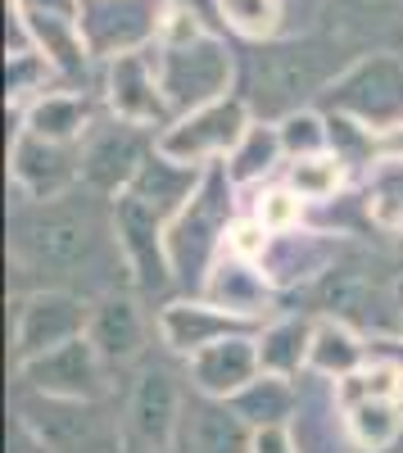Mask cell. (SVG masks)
I'll use <instances>...</instances> for the list:
<instances>
[{
  "instance_id": "cell-36",
  "label": "cell",
  "mask_w": 403,
  "mask_h": 453,
  "mask_svg": "<svg viewBox=\"0 0 403 453\" xmlns=\"http://www.w3.org/2000/svg\"><path fill=\"white\" fill-rule=\"evenodd\" d=\"M168 10L191 14V19H200V23L213 27V32H227V27H232V23H227V10H223V0H168Z\"/></svg>"
},
{
  "instance_id": "cell-37",
  "label": "cell",
  "mask_w": 403,
  "mask_h": 453,
  "mask_svg": "<svg viewBox=\"0 0 403 453\" xmlns=\"http://www.w3.org/2000/svg\"><path fill=\"white\" fill-rule=\"evenodd\" d=\"M10 453H50V444L42 440V431H36L23 412H14V418H10Z\"/></svg>"
},
{
  "instance_id": "cell-3",
  "label": "cell",
  "mask_w": 403,
  "mask_h": 453,
  "mask_svg": "<svg viewBox=\"0 0 403 453\" xmlns=\"http://www.w3.org/2000/svg\"><path fill=\"white\" fill-rule=\"evenodd\" d=\"M317 109L336 113V119H349L368 136L403 132V59L394 50L358 55L317 96Z\"/></svg>"
},
{
  "instance_id": "cell-32",
  "label": "cell",
  "mask_w": 403,
  "mask_h": 453,
  "mask_svg": "<svg viewBox=\"0 0 403 453\" xmlns=\"http://www.w3.org/2000/svg\"><path fill=\"white\" fill-rule=\"evenodd\" d=\"M326 14H331V27L340 23V32H362L399 19L403 0H326Z\"/></svg>"
},
{
  "instance_id": "cell-10",
  "label": "cell",
  "mask_w": 403,
  "mask_h": 453,
  "mask_svg": "<svg viewBox=\"0 0 403 453\" xmlns=\"http://www.w3.org/2000/svg\"><path fill=\"white\" fill-rule=\"evenodd\" d=\"M19 412L42 431L50 453H114V426L95 408V399H59L32 390Z\"/></svg>"
},
{
  "instance_id": "cell-6",
  "label": "cell",
  "mask_w": 403,
  "mask_h": 453,
  "mask_svg": "<svg viewBox=\"0 0 403 453\" xmlns=\"http://www.w3.org/2000/svg\"><path fill=\"white\" fill-rule=\"evenodd\" d=\"M249 104L245 96H223V100H209L191 113H181L177 123H168L155 141L159 155L177 159V164H213L236 150V141L249 132Z\"/></svg>"
},
{
  "instance_id": "cell-17",
  "label": "cell",
  "mask_w": 403,
  "mask_h": 453,
  "mask_svg": "<svg viewBox=\"0 0 403 453\" xmlns=\"http://www.w3.org/2000/svg\"><path fill=\"white\" fill-rule=\"evenodd\" d=\"M240 331H254L249 318L240 313H227V309H217L213 299H177V304H168L159 313V335H163V345L172 354H200L204 345H213V340H223V335H240Z\"/></svg>"
},
{
  "instance_id": "cell-30",
  "label": "cell",
  "mask_w": 403,
  "mask_h": 453,
  "mask_svg": "<svg viewBox=\"0 0 403 453\" xmlns=\"http://www.w3.org/2000/svg\"><path fill=\"white\" fill-rule=\"evenodd\" d=\"M368 213L381 226H403V159H381L368 186Z\"/></svg>"
},
{
  "instance_id": "cell-26",
  "label": "cell",
  "mask_w": 403,
  "mask_h": 453,
  "mask_svg": "<svg viewBox=\"0 0 403 453\" xmlns=\"http://www.w3.org/2000/svg\"><path fill=\"white\" fill-rule=\"evenodd\" d=\"M399 395H403V372L394 363H362L349 376H340V386H336L340 408L368 403V399H399Z\"/></svg>"
},
{
  "instance_id": "cell-9",
  "label": "cell",
  "mask_w": 403,
  "mask_h": 453,
  "mask_svg": "<svg viewBox=\"0 0 403 453\" xmlns=\"http://www.w3.org/2000/svg\"><path fill=\"white\" fill-rule=\"evenodd\" d=\"M114 236L127 258V268L141 290H159L172 281V263H168V218L141 200L136 191L114 196Z\"/></svg>"
},
{
  "instance_id": "cell-24",
  "label": "cell",
  "mask_w": 403,
  "mask_h": 453,
  "mask_svg": "<svg viewBox=\"0 0 403 453\" xmlns=\"http://www.w3.org/2000/svg\"><path fill=\"white\" fill-rule=\"evenodd\" d=\"M285 155V145H281V127L272 123H249V132L236 141V150L227 155V173L236 186H249V181H259L263 173H272V164Z\"/></svg>"
},
{
  "instance_id": "cell-16",
  "label": "cell",
  "mask_w": 403,
  "mask_h": 453,
  "mask_svg": "<svg viewBox=\"0 0 403 453\" xmlns=\"http://www.w3.org/2000/svg\"><path fill=\"white\" fill-rule=\"evenodd\" d=\"M259 372H263L259 340L249 331L223 335V340H213V345H204L200 354H191V381H195L200 395H213V399H232Z\"/></svg>"
},
{
  "instance_id": "cell-14",
  "label": "cell",
  "mask_w": 403,
  "mask_h": 453,
  "mask_svg": "<svg viewBox=\"0 0 403 453\" xmlns=\"http://www.w3.org/2000/svg\"><path fill=\"white\" fill-rule=\"evenodd\" d=\"M150 159L145 145L136 136V123L118 119L100 132H87V150H82V181L95 186L104 196H118L132 186V177L141 173V164Z\"/></svg>"
},
{
  "instance_id": "cell-4",
  "label": "cell",
  "mask_w": 403,
  "mask_h": 453,
  "mask_svg": "<svg viewBox=\"0 0 403 453\" xmlns=\"http://www.w3.org/2000/svg\"><path fill=\"white\" fill-rule=\"evenodd\" d=\"M232 191L236 181L227 164H209L195 196L181 204V213L168 222V263H172V281L181 286H200L209 281L213 254L232 232Z\"/></svg>"
},
{
  "instance_id": "cell-23",
  "label": "cell",
  "mask_w": 403,
  "mask_h": 453,
  "mask_svg": "<svg viewBox=\"0 0 403 453\" xmlns=\"http://www.w3.org/2000/svg\"><path fill=\"white\" fill-rule=\"evenodd\" d=\"M308 367L322 376H349L354 367H362V345L358 335L340 322V318H322L313 322V345H308Z\"/></svg>"
},
{
  "instance_id": "cell-35",
  "label": "cell",
  "mask_w": 403,
  "mask_h": 453,
  "mask_svg": "<svg viewBox=\"0 0 403 453\" xmlns=\"http://www.w3.org/2000/svg\"><path fill=\"white\" fill-rule=\"evenodd\" d=\"M268 241H272V232L263 226V218H259V213L232 222V232H227V250H232L236 258H263Z\"/></svg>"
},
{
  "instance_id": "cell-22",
  "label": "cell",
  "mask_w": 403,
  "mask_h": 453,
  "mask_svg": "<svg viewBox=\"0 0 403 453\" xmlns=\"http://www.w3.org/2000/svg\"><path fill=\"white\" fill-rule=\"evenodd\" d=\"M236 412L254 426V431H263V426H285V418L295 412V390H290V376L281 372H259L245 390L232 395Z\"/></svg>"
},
{
  "instance_id": "cell-1",
  "label": "cell",
  "mask_w": 403,
  "mask_h": 453,
  "mask_svg": "<svg viewBox=\"0 0 403 453\" xmlns=\"http://www.w3.org/2000/svg\"><path fill=\"white\" fill-rule=\"evenodd\" d=\"M336 55V42H317V36H304V42L263 36L245 55V104L263 123H281L285 113L308 109L340 73Z\"/></svg>"
},
{
  "instance_id": "cell-11",
  "label": "cell",
  "mask_w": 403,
  "mask_h": 453,
  "mask_svg": "<svg viewBox=\"0 0 403 453\" xmlns=\"http://www.w3.org/2000/svg\"><path fill=\"white\" fill-rule=\"evenodd\" d=\"M14 372L36 395H59V399H100L104 395V358L91 345V335H72Z\"/></svg>"
},
{
  "instance_id": "cell-8",
  "label": "cell",
  "mask_w": 403,
  "mask_h": 453,
  "mask_svg": "<svg viewBox=\"0 0 403 453\" xmlns=\"http://www.w3.org/2000/svg\"><path fill=\"white\" fill-rule=\"evenodd\" d=\"M91 326V309L87 299L68 295V290H32L14 299V367L42 358L46 349L64 345L72 335H87Z\"/></svg>"
},
{
  "instance_id": "cell-5",
  "label": "cell",
  "mask_w": 403,
  "mask_h": 453,
  "mask_svg": "<svg viewBox=\"0 0 403 453\" xmlns=\"http://www.w3.org/2000/svg\"><path fill=\"white\" fill-rule=\"evenodd\" d=\"M59 200H36V209L14 222V250L32 268L68 273L78 263H91L100 250V218L87 204H59Z\"/></svg>"
},
{
  "instance_id": "cell-12",
  "label": "cell",
  "mask_w": 403,
  "mask_h": 453,
  "mask_svg": "<svg viewBox=\"0 0 403 453\" xmlns=\"http://www.w3.org/2000/svg\"><path fill=\"white\" fill-rule=\"evenodd\" d=\"M10 173L32 200H59V196H68V186L82 177V150H72L68 141H50V136H36V132L19 127V136L10 145Z\"/></svg>"
},
{
  "instance_id": "cell-31",
  "label": "cell",
  "mask_w": 403,
  "mask_h": 453,
  "mask_svg": "<svg viewBox=\"0 0 403 453\" xmlns=\"http://www.w3.org/2000/svg\"><path fill=\"white\" fill-rule=\"evenodd\" d=\"M322 304L331 309L336 318L362 309V304H372V277L362 273V268H326L322 277Z\"/></svg>"
},
{
  "instance_id": "cell-19",
  "label": "cell",
  "mask_w": 403,
  "mask_h": 453,
  "mask_svg": "<svg viewBox=\"0 0 403 453\" xmlns=\"http://www.w3.org/2000/svg\"><path fill=\"white\" fill-rule=\"evenodd\" d=\"M87 335H91V345L100 349L104 363H132L145 349V318L127 295H114V299H104L100 309H91Z\"/></svg>"
},
{
  "instance_id": "cell-39",
  "label": "cell",
  "mask_w": 403,
  "mask_h": 453,
  "mask_svg": "<svg viewBox=\"0 0 403 453\" xmlns=\"http://www.w3.org/2000/svg\"><path fill=\"white\" fill-rule=\"evenodd\" d=\"M394 150H403V132H394Z\"/></svg>"
},
{
  "instance_id": "cell-34",
  "label": "cell",
  "mask_w": 403,
  "mask_h": 453,
  "mask_svg": "<svg viewBox=\"0 0 403 453\" xmlns=\"http://www.w3.org/2000/svg\"><path fill=\"white\" fill-rule=\"evenodd\" d=\"M300 209H304V196L295 186H277V191L263 196L259 218H263L268 232H290V226H300Z\"/></svg>"
},
{
  "instance_id": "cell-15",
  "label": "cell",
  "mask_w": 403,
  "mask_h": 453,
  "mask_svg": "<svg viewBox=\"0 0 403 453\" xmlns=\"http://www.w3.org/2000/svg\"><path fill=\"white\" fill-rule=\"evenodd\" d=\"M181 453H254V426L236 412L232 399L200 395L181 408Z\"/></svg>"
},
{
  "instance_id": "cell-33",
  "label": "cell",
  "mask_w": 403,
  "mask_h": 453,
  "mask_svg": "<svg viewBox=\"0 0 403 453\" xmlns=\"http://www.w3.org/2000/svg\"><path fill=\"white\" fill-rule=\"evenodd\" d=\"M223 10H227L232 32L249 36V42H263V36H272V32H277V19H281L277 0H223Z\"/></svg>"
},
{
  "instance_id": "cell-18",
  "label": "cell",
  "mask_w": 403,
  "mask_h": 453,
  "mask_svg": "<svg viewBox=\"0 0 403 453\" xmlns=\"http://www.w3.org/2000/svg\"><path fill=\"white\" fill-rule=\"evenodd\" d=\"M181 395H177V381L168 372H159V367H150L136 381V390H132V403H127V426H132V435L145 444V449H155V453H163V449H172V440H177V431H181Z\"/></svg>"
},
{
  "instance_id": "cell-25",
  "label": "cell",
  "mask_w": 403,
  "mask_h": 453,
  "mask_svg": "<svg viewBox=\"0 0 403 453\" xmlns=\"http://www.w3.org/2000/svg\"><path fill=\"white\" fill-rule=\"evenodd\" d=\"M308 345H313V326L304 318H281L272 322L263 335H259V358H263V372H300L308 363Z\"/></svg>"
},
{
  "instance_id": "cell-38",
  "label": "cell",
  "mask_w": 403,
  "mask_h": 453,
  "mask_svg": "<svg viewBox=\"0 0 403 453\" xmlns=\"http://www.w3.org/2000/svg\"><path fill=\"white\" fill-rule=\"evenodd\" d=\"M254 453H295V444H290L285 426H263L254 431Z\"/></svg>"
},
{
  "instance_id": "cell-13",
  "label": "cell",
  "mask_w": 403,
  "mask_h": 453,
  "mask_svg": "<svg viewBox=\"0 0 403 453\" xmlns=\"http://www.w3.org/2000/svg\"><path fill=\"white\" fill-rule=\"evenodd\" d=\"M104 91H109V109H114V119H127L136 127H159L168 113H172L168 100H163V87H159L155 46L109 59Z\"/></svg>"
},
{
  "instance_id": "cell-27",
  "label": "cell",
  "mask_w": 403,
  "mask_h": 453,
  "mask_svg": "<svg viewBox=\"0 0 403 453\" xmlns=\"http://www.w3.org/2000/svg\"><path fill=\"white\" fill-rule=\"evenodd\" d=\"M345 422L362 449H385L403 426V412H399V399H368V403L345 408Z\"/></svg>"
},
{
  "instance_id": "cell-20",
  "label": "cell",
  "mask_w": 403,
  "mask_h": 453,
  "mask_svg": "<svg viewBox=\"0 0 403 453\" xmlns=\"http://www.w3.org/2000/svg\"><path fill=\"white\" fill-rule=\"evenodd\" d=\"M23 127L50 141H82L91 132V100L78 91H42L23 109Z\"/></svg>"
},
{
  "instance_id": "cell-28",
  "label": "cell",
  "mask_w": 403,
  "mask_h": 453,
  "mask_svg": "<svg viewBox=\"0 0 403 453\" xmlns=\"http://www.w3.org/2000/svg\"><path fill=\"white\" fill-rule=\"evenodd\" d=\"M281 127V145L290 159H304V155H326L331 150V119L322 109H295L277 123Z\"/></svg>"
},
{
  "instance_id": "cell-29",
  "label": "cell",
  "mask_w": 403,
  "mask_h": 453,
  "mask_svg": "<svg viewBox=\"0 0 403 453\" xmlns=\"http://www.w3.org/2000/svg\"><path fill=\"white\" fill-rule=\"evenodd\" d=\"M340 181H345V159L336 150H326V155H304V159L290 164L285 186H295L304 200H331L340 191Z\"/></svg>"
},
{
  "instance_id": "cell-21",
  "label": "cell",
  "mask_w": 403,
  "mask_h": 453,
  "mask_svg": "<svg viewBox=\"0 0 403 453\" xmlns=\"http://www.w3.org/2000/svg\"><path fill=\"white\" fill-rule=\"evenodd\" d=\"M204 295L213 299L217 309L240 313V318H249V322H259V313L268 309V299H272L268 277L254 273L249 258H236V254H232V263H223V268L204 281Z\"/></svg>"
},
{
  "instance_id": "cell-7",
  "label": "cell",
  "mask_w": 403,
  "mask_h": 453,
  "mask_svg": "<svg viewBox=\"0 0 403 453\" xmlns=\"http://www.w3.org/2000/svg\"><path fill=\"white\" fill-rule=\"evenodd\" d=\"M168 0H82V42L91 59H118L159 42Z\"/></svg>"
},
{
  "instance_id": "cell-2",
  "label": "cell",
  "mask_w": 403,
  "mask_h": 453,
  "mask_svg": "<svg viewBox=\"0 0 403 453\" xmlns=\"http://www.w3.org/2000/svg\"><path fill=\"white\" fill-rule=\"evenodd\" d=\"M159 87L172 113H191L209 100H223L236 78V55L227 46V32H213L200 19L168 10L163 32L155 42Z\"/></svg>"
}]
</instances>
